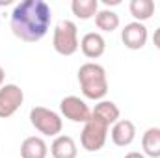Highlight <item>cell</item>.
I'll use <instances>...</instances> for the list:
<instances>
[{
	"mask_svg": "<svg viewBox=\"0 0 160 158\" xmlns=\"http://www.w3.org/2000/svg\"><path fill=\"white\" fill-rule=\"evenodd\" d=\"M52 47L62 56H73L80 48L78 28L73 21H60L52 34Z\"/></svg>",
	"mask_w": 160,
	"mask_h": 158,
	"instance_id": "3",
	"label": "cell"
},
{
	"mask_svg": "<svg viewBox=\"0 0 160 158\" xmlns=\"http://www.w3.org/2000/svg\"><path fill=\"white\" fill-rule=\"evenodd\" d=\"M71 11L80 21L93 19L99 13V0H73L71 2Z\"/></svg>",
	"mask_w": 160,
	"mask_h": 158,
	"instance_id": "16",
	"label": "cell"
},
{
	"mask_svg": "<svg viewBox=\"0 0 160 158\" xmlns=\"http://www.w3.org/2000/svg\"><path fill=\"white\" fill-rule=\"evenodd\" d=\"M50 155L52 158H77L78 149L77 143L71 136H56L52 145H50Z\"/></svg>",
	"mask_w": 160,
	"mask_h": 158,
	"instance_id": "12",
	"label": "cell"
},
{
	"mask_svg": "<svg viewBox=\"0 0 160 158\" xmlns=\"http://www.w3.org/2000/svg\"><path fill=\"white\" fill-rule=\"evenodd\" d=\"M30 123L43 136L56 138V136H60V132L63 128V121L60 117V114H56L45 106H34L30 110Z\"/></svg>",
	"mask_w": 160,
	"mask_h": 158,
	"instance_id": "4",
	"label": "cell"
},
{
	"mask_svg": "<svg viewBox=\"0 0 160 158\" xmlns=\"http://www.w3.org/2000/svg\"><path fill=\"white\" fill-rule=\"evenodd\" d=\"M95 26L101 32H108L112 34L114 30L119 28V15L112 9H99V13L95 15Z\"/></svg>",
	"mask_w": 160,
	"mask_h": 158,
	"instance_id": "17",
	"label": "cell"
},
{
	"mask_svg": "<svg viewBox=\"0 0 160 158\" xmlns=\"http://www.w3.org/2000/svg\"><path fill=\"white\" fill-rule=\"evenodd\" d=\"M4 80H6V71H4V67L0 65V87L4 86Z\"/></svg>",
	"mask_w": 160,
	"mask_h": 158,
	"instance_id": "20",
	"label": "cell"
},
{
	"mask_svg": "<svg viewBox=\"0 0 160 158\" xmlns=\"http://www.w3.org/2000/svg\"><path fill=\"white\" fill-rule=\"evenodd\" d=\"M24 102V91L17 84H4L0 87V119L11 117Z\"/></svg>",
	"mask_w": 160,
	"mask_h": 158,
	"instance_id": "6",
	"label": "cell"
},
{
	"mask_svg": "<svg viewBox=\"0 0 160 158\" xmlns=\"http://www.w3.org/2000/svg\"><path fill=\"white\" fill-rule=\"evenodd\" d=\"M78 84L80 89L84 93L86 99L89 101H104L106 93H108V78H106V71L102 65L95 63V62H88L84 65H80L78 69Z\"/></svg>",
	"mask_w": 160,
	"mask_h": 158,
	"instance_id": "2",
	"label": "cell"
},
{
	"mask_svg": "<svg viewBox=\"0 0 160 158\" xmlns=\"http://www.w3.org/2000/svg\"><path fill=\"white\" fill-rule=\"evenodd\" d=\"M52 21V9L45 0H22L11 11V32L24 43L41 41Z\"/></svg>",
	"mask_w": 160,
	"mask_h": 158,
	"instance_id": "1",
	"label": "cell"
},
{
	"mask_svg": "<svg viewBox=\"0 0 160 158\" xmlns=\"http://www.w3.org/2000/svg\"><path fill=\"white\" fill-rule=\"evenodd\" d=\"M106 138H108V126L104 123L93 117L88 123H84V128L80 134V143L86 151H89V153L101 151L106 143Z\"/></svg>",
	"mask_w": 160,
	"mask_h": 158,
	"instance_id": "5",
	"label": "cell"
},
{
	"mask_svg": "<svg viewBox=\"0 0 160 158\" xmlns=\"http://www.w3.org/2000/svg\"><path fill=\"white\" fill-rule=\"evenodd\" d=\"M147 37H149V34H147V28H145L143 22H136L134 21V22L125 24V28L121 30V41L130 50L143 48L145 43H147Z\"/></svg>",
	"mask_w": 160,
	"mask_h": 158,
	"instance_id": "8",
	"label": "cell"
},
{
	"mask_svg": "<svg viewBox=\"0 0 160 158\" xmlns=\"http://www.w3.org/2000/svg\"><path fill=\"white\" fill-rule=\"evenodd\" d=\"M142 149L143 155L149 158H160V128L151 126L142 136Z\"/></svg>",
	"mask_w": 160,
	"mask_h": 158,
	"instance_id": "14",
	"label": "cell"
},
{
	"mask_svg": "<svg viewBox=\"0 0 160 158\" xmlns=\"http://www.w3.org/2000/svg\"><path fill=\"white\" fill-rule=\"evenodd\" d=\"M106 6H118V4H121V0H102Z\"/></svg>",
	"mask_w": 160,
	"mask_h": 158,
	"instance_id": "21",
	"label": "cell"
},
{
	"mask_svg": "<svg viewBox=\"0 0 160 158\" xmlns=\"http://www.w3.org/2000/svg\"><path fill=\"white\" fill-rule=\"evenodd\" d=\"M123 158H147L143 153H138V151H132V153H127Z\"/></svg>",
	"mask_w": 160,
	"mask_h": 158,
	"instance_id": "19",
	"label": "cell"
},
{
	"mask_svg": "<svg viewBox=\"0 0 160 158\" xmlns=\"http://www.w3.org/2000/svg\"><path fill=\"white\" fill-rule=\"evenodd\" d=\"M60 112H62L63 117L73 121V123H88L91 119V110L86 104V101H82L80 97H75V95H69V97L62 99Z\"/></svg>",
	"mask_w": 160,
	"mask_h": 158,
	"instance_id": "7",
	"label": "cell"
},
{
	"mask_svg": "<svg viewBox=\"0 0 160 158\" xmlns=\"http://www.w3.org/2000/svg\"><path fill=\"white\" fill-rule=\"evenodd\" d=\"M153 43H155V47L160 50V26L155 30V34H153Z\"/></svg>",
	"mask_w": 160,
	"mask_h": 158,
	"instance_id": "18",
	"label": "cell"
},
{
	"mask_svg": "<svg viewBox=\"0 0 160 158\" xmlns=\"http://www.w3.org/2000/svg\"><path fill=\"white\" fill-rule=\"evenodd\" d=\"M110 138H112V141L118 147H128L134 141V138H136V126H134V123L128 121V119H119L116 125H112Z\"/></svg>",
	"mask_w": 160,
	"mask_h": 158,
	"instance_id": "10",
	"label": "cell"
},
{
	"mask_svg": "<svg viewBox=\"0 0 160 158\" xmlns=\"http://www.w3.org/2000/svg\"><path fill=\"white\" fill-rule=\"evenodd\" d=\"M48 145L39 136H30L21 143V158H47Z\"/></svg>",
	"mask_w": 160,
	"mask_h": 158,
	"instance_id": "13",
	"label": "cell"
},
{
	"mask_svg": "<svg viewBox=\"0 0 160 158\" xmlns=\"http://www.w3.org/2000/svg\"><path fill=\"white\" fill-rule=\"evenodd\" d=\"M80 50L86 58L89 60H97L104 54L106 50V41L99 32H88L82 39H80Z\"/></svg>",
	"mask_w": 160,
	"mask_h": 158,
	"instance_id": "9",
	"label": "cell"
},
{
	"mask_svg": "<svg viewBox=\"0 0 160 158\" xmlns=\"http://www.w3.org/2000/svg\"><path fill=\"white\" fill-rule=\"evenodd\" d=\"M119 116H121L119 108H118V104L112 102V101H99V102L95 104V108L91 110V117L97 119V121H101V123H104L108 128L119 121Z\"/></svg>",
	"mask_w": 160,
	"mask_h": 158,
	"instance_id": "11",
	"label": "cell"
},
{
	"mask_svg": "<svg viewBox=\"0 0 160 158\" xmlns=\"http://www.w3.org/2000/svg\"><path fill=\"white\" fill-rule=\"evenodd\" d=\"M128 11L136 19V22H145L155 13V2L153 0H130Z\"/></svg>",
	"mask_w": 160,
	"mask_h": 158,
	"instance_id": "15",
	"label": "cell"
}]
</instances>
